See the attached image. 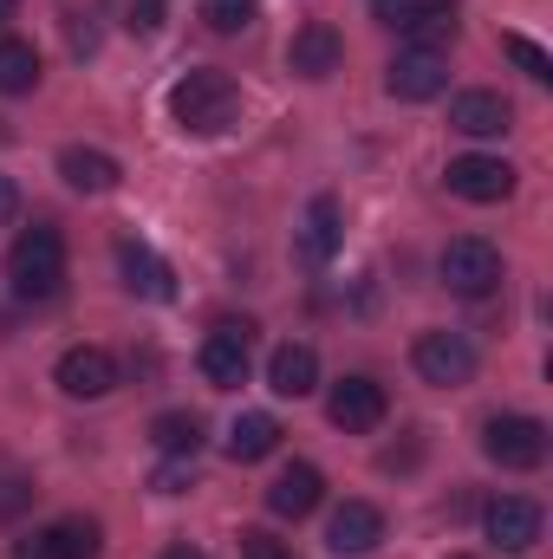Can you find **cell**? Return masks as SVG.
I'll return each instance as SVG.
<instances>
[{
    "label": "cell",
    "instance_id": "obj_32",
    "mask_svg": "<svg viewBox=\"0 0 553 559\" xmlns=\"http://www.w3.org/2000/svg\"><path fill=\"white\" fill-rule=\"evenodd\" d=\"M163 559H209L202 547H189V540H176V547H163Z\"/></svg>",
    "mask_w": 553,
    "mask_h": 559
},
{
    "label": "cell",
    "instance_id": "obj_26",
    "mask_svg": "<svg viewBox=\"0 0 553 559\" xmlns=\"http://www.w3.org/2000/svg\"><path fill=\"white\" fill-rule=\"evenodd\" d=\"M502 52H508V59H515L534 85H548V79H553V59L534 46V39H528V33H502Z\"/></svg>",
    "mask_w": 553,
    "mask_h": 559
},
{
    "label": "cell",
    "instance_id": "obj_7",
    "mask_svg": "<svg viewBox=\"0 0 553 559\" xmlns=\"http://www.w3.org/2000/svg\"><path fill=\"white\" fill-rule=\"evenodd\" d=\"M372 13L391 33H404L411 46H436L443 52V39H456V0H372Z\"/></svg>",
    "mask_w": 553,
    "mask_h": 559
},
{
    "label": "cell",
    "instance_id": "obj_25",
    "mask_svg": "<svg viewBox=\"0 0 553 559\" xmlns=\"http://www.w3.org/2000/svg\"><path fill=\"white\" fill-rule=\"evenodd\" d=\"M255 13H261V0H202L209 33H242V26H255Z\"/></svg>",
    "mask_w": 553,
    "mask_h": 559
},
{
    "label": "cell",
    "instance_id": "obj_11",
    "mask_svg": "<svg viewBox=\"0 0 553 559\" xmlns=\"http://www.w3.org/2000/svg\"><path fill=\"white\" fill-rule=\"evenodd\" d=\"M385 411H391V397H385V384H378V378H339V384H332V397H326V417H332V429H345V436L378 429Z\"/></svg>",
    "mask_w": 553,
    "mask_h": 559
},
{
    "label": "cell",
    "instance_id": "obj_12",
    "mask_svg": "<svg viewBox=\"0 0 553 559\" xmlns=\"http://www.w3.org/2000/svg\"><path fill=\"white\" fill-rule=\"evenodd\" d=\"M443 182L462 202H508L515 195V163H502V156H456L443 169Z\"/></svg>",
    "mask_w": 553,
    "mask_h": 559
},
{
    "label": "cell",
    "instance_id": "obj_34",
    "mask_svg": "<svg viewBox=\"0 0 553 559\" xmlns=\"http://www.w3.org/2000/svg\"><path fill=\"white\" fill-rule=\"evenodd\" d=\"M449 559H475V554H449Z\"/></svg>",
    "mask_w": 553,
    "mask_h": 559
},
{
    "label": "cell",
    "instance_id": "obj_2",
    "mask_svg": "<svg viewBox=\"0 0 553 559\" xmlns=\"http://www.w3.org/2000/svg\"><path fill=\"white\" fill-rule=\"evenodd\" d=\"M7 280H13L20 299H52L66 286V235L52 222L20 228L13 248H7Z\"/></svg>",
    "mask_w": 553,
    "mask_h": 559
},
{
    "label": "cell",
    "instance_id": "obj_3",
    "mask_svg": "<svg viewBox=\"0 0 553 559\" xmlns=\"http://www.w3.org/2000/svg\"><path fill=\"white\" fill-rule=\"evenodd\" d=\"M482 455L508 475H528L548 462V423L541 417H521V411H502V417L482 423Z\"/></svg>",
    "mask_w": 553,
    "mask_h": 559
},
{
    "label": "cell",
    "instance_id": "obj_24",
    "mask_svg": "<svg viewBox=\"0 0 553 559\" xmlns=\"http://www.w3.org/2000/svg\"><path fill=\"white\" fill-rule=\"evenodd\" d=\"M39 85V52L26 39H0V98H26Z\"/></svg>",
    "mask_w": 553,
    "mask_h": 559
},
{
    "label": "cell",
    "instance_id": "obj_29",
    "mask_svg": "<svg viewBox=\"0 0 553 559\" xmlns=\"http://www.w3.org/2000/svg\"><path fill=\"white\" fill-rule=\"evenodd\" d=\"M189 481H196V468L176 462V455H163V468H156V495H183Z\"/></svg>",
    "mask_w": 553,
    "mask_h": 559
},
{
    "label": "cell",
    "instance_id": "obj_20",
    "mask_svg": "<svg viewBox=\"0 0 553 559\" xmlns=\"http://www.w3.org/2000/svg\"><path fill=\"white\" fill-rule=\"evenodd\" d=\"M59 176L79 189V195H105V189H118V156L111 150H92V143H66L59 150Z\"/></svg>",
    "mask_w": 553,
    "mask_h": 559
},
{
    "label": "cell",
    "instance_id": "obj_33",
    "mask_svg": "<svg viewBox=\"0 0 553 559\" xmlns=\"http://www.w3.org/2000/svg\"><path fill=\"white\" fill-rule=\"evenodd\" d=\"M13 13H20V0H0V26H7V20H13Z\"/></svg>",
    "mask_w": 553,
    "mask_h": 559
},
{
    "label": "cell",
    "instance_id": "obj_4",
    "mask_svg": "<svg viewBox=\"0 0 553 559\" xmlns=\"http://www.w3.org/2000/svg\"><path fill=\"white\" fill-rule=\"evenodd\" d=\"M436 274H443V286H449L456 299H489V293L502 286V248L482 241V235H456V241L443 248Z\"/></svg>",
    "mask_w": 553,
    "mask_h": 559
},
{
    "label": "cell",
    "instance_id": "obj_14",
    "mask_svg": "<svg viewBox=\"0 0 553 559\" xmlns=\"http://www.w3.org/2000/svg\"><path fill=\"white\" fill-rule=\"evenodd\" d=\"M449 131H462V138H508L515 131V105L502 92H456L449 98Z\"/></svg>",
    "mask_w": 553,
    "mask_h": 559
},
{
    "label": "cell",
    "instance_id": "obj_5",
    "mask_svg": "<svg viewBox=\"0 0 553 559\" xmlns=\"http://www.w3.org/2000/svg\"><path fill=\"white\" fill-rule=\"evenodd\" d=\"M411 365H416L423 384H436V391H462V384L475 378V338L436 325V332H423V338L411 345Z\"/></svg>",
    "mask_w": 553,
    "mask_h": 559
},
{
    "label": "cell",
    "instance_id": "obj_16",
    "mask_svg": "<svg viewBox=\"0 0 553 559\" xmlns=\"http://www.w3.org/2000/svg\"><path fill=\"white\" fill-rule=\"evenodd\" d=\"M339 241H345V209H339V195H313V202H306V222H299V254H306V267H326V261L339 254Z\"/></svg>",
    "mask_w": 553,
    "mask_h": 559
},
{
    "label": "cell",
    "instance_id": "obj_27",
    "mask_svg": "<svg viewBox=\"0 0 553 559\" xmlns=\"http://www.w3.org/2000/svg\"><path fill=\"white\" fill-rule=\"evenodd\" d=\"M111 7H118V20H125L131 33H156V26H163V7H169V0H111Z\"/></svg>",
    "mask_w": 553,
    "mask_h": 559
},
{
    "label": "cell",
    "instance_id": "obj_22",
    "mask_svg": "<svg viewBox=\"0 0 553 559\" xmlns=\"http://www.w3.org/2000/svg\"><path fill=\"white\" fill-rule=\"evenodd\" d=\"M150 442H156V455L196 462V449H202V417H196V411H163V417L150 423Z\"/></svg>",
    "mask_w": 553,
    "mask_h": 559
},
{
    "label": "cell",
    "instance_id": "obj_1",
    "mask_svg": "<svg viewBox=\"0 0 553 559\" xmlns=\"http://www.w3.org/2000/svg\"><path fill=\"white\" fill-rule=\"evenodd\" d=\"M169 118H176L189 138H222V131H235V118H242V85H235L228 72H215V66H196V72H183V79L169 85Z\"/></svg>",
    "mask_w": 553,
    "mask_h": 559
},
{
    "label": "cell",
    "instance_id": "obj_30",
    "mask_svg": "<svg viewBox=\"0 0 553 559\" xmlns=\"http://www.w3.org/2000/svg\"><path fill=\"white\" fill-rule=\"evenodd\" d=\"M66 33H72V52H98V26H92V13H66Z\"/></svg>",
    "mask_w": 553,
    "mask_h": 559
},
{
    "label": "cell",
    "instance_id": "obj_8",
    "mask_svg": "<svg viewBox=\"0 0 553 559\" xmlns=\"http://www.w3.org/2000/svg\"><path fill=\"white\" fill-rule=\"evenodd\" d=\"M385 92L404 98V105L443 98V92H449V59H443L436 46H404V52L385 66Z\"/></svg>",
    "mask_w": 553,
    "mask_h": 559
},
{
    "label": "cell",
    "instance_id": "obj_6",
    "mask_svg": "<svg viewBox=\"0 0 553 559\" xmlns=\"http://www.w3.org/2000/svg\"><path fill=\"white\" fill-rule=\"evenodd\" d=\"M202 378L215 384V391H242L248 384V365H255V325L248 319H222L209 338H202Z\"/></svg>",
    "mask_w": 553,
    "mask_h": 559
},
{
    "label": "cell",
    "instance_id": "obj_17",
    "mask_svg": "<svg viewBox=\"0 0 553 559\" xmlns=\"http://www.w3.org/2000/svg\"><path fill=\"white\" fill-rule=\"evenodd\" d=\"M319 501H326V475L313 462H286L274 475V488H268V508H274L280 521H306Z\"/></svg>",
    "mask_w": 553,
    "mask_h": 559
},
{
    "label": "cell",
    "instance_id": "obj_23",
    "mask_svg": "<svg viewBox=\"0 0 553 559\" xmlns=\"http://www.w3.org/2000/svg\"><path fill=\"white\" fill-rule=\"evenodd\" d=\"M274 449H280V423L268 417V411L235 417V429H228V455H235V462H268Z\"/></svg>",
    "mask_w": 553,
    "mask_h": 559
},
{
    "label": "cell",
    "instance_id": "obj_21",
    "mask_svg": "<svg viewBox=\"0 0 553 559\" xmlns=\"http://www.w3.org/2000/svg\"><path fill=\"white\" fill-rule=\"evenodd\" d=\"M39 547H46V559H98L105 554V534H98V521L66 514V521H52V527L39 534Z\"/></svg>",
    "mask_w": 553,
    "mask_h": 559
},
{
    "label": "cell",
    "instance_id": "obj_13",
    "mask_svg": "<svg viewBox=\"0 0 553 559\" xmlns=\"http://www.w3.org/2000/svg\"><path fill=\"white\" fill-rule=\"evenodd\" d=\"M378 540H385V508H372V501H345V508H332V521H326V547H332L339 559L378 554Z\"/></svg>",
    "mask_w": 553,
    "mask_h": 559
},
{
    "label": "cell",
    "instance_id": "obj_10",
    "mask_svg": "<svg viewBox=\"0 0 553 559\" xmlns=\"http://www.w3.org/2000/svg\"><path fill=\"white\" fill-rule=\"evenodd\" d=\"M541 527H548V514H541L528 495H495V501L482 508V534H489V547H502V554H528V547L541 540Z\"/></svg>",
    "mask_w": 553,
    "mask_h": 559
},
{
    "label": "cell",
    "instance_id": "obj_9",
    "mask_svg": "<svg viewBox=\"0 0 553 559\" xmlns=\"http://www.w3.org/2000/svg\"><path fill=\"white\" fill-rule=\"evenodd\" d=\"M52 384H59L66 397H79V404L111 397V391H118V358H111L105 345H72V352H59Z\"/></svg>",
    "mask_w": 553,
    "mask_h": 559
},
{
    "label": "cell",
    "instance_id": "obj_19",
    "mask_svg": "<svg viewBox=\"0 0 553 559\" xmlns=\"http://www.w3.org/2000/svg\"><path fill=\"white\" fill-rule=\"evenodd\" d=\"M268 391H274V397H313V391H319V352L299 345V338L274 345V358H268Z\"/></svg>",
    "mask_w": 553,
    "mask_h": 559
},
{
    "label": "cell",
    "instance_id": "obj_15",
    "mask_svg": "<svg viewBox=\"0 0 553 559\" xmlns=\"http://www.w3.org/2000/svg\"><path fill=\"white\" fill-rule=\"evenodd\" d=\"M339 59H345V39H339V26H326V20H306V26L293 33V46H286V66H293L299 79H332Z\"/></svg>",
    "mask_w": 553,
    "mask_h": 559
},
{
    "label": "cell",
    "instance_id": "obj_31",
    "mask_svg": "<svg viewBox=\"0 0 553 559\" xmlns=\"http://www.w3.org/2000/svg\"><path fill=\"white\" fill-rule=\"evenodd\" d=\"M20 215V189H13V176H0V222H13Z\"/></svg>",
    "mask_w": 553,
    "mask_h": 559
},
{
    "label": "cell",
    "instance_id": "obj_28",
    "mask_svg": "<svg viewBox=\"0 0 553 559\" xmlns=\"http://www.w3.org/2000/svg\"><path fill=\"white\" fill-rule=\"evenodd\" d=\"M242 559H293V547L280 534H268V527H248L242 534Z\"/></svg>",
    "mask_w": 553,
    "mask_h": 559
},
{
    "label": "cell",
    "instance_id": "obj_18",
    "mask_svg": "<svg viewBox=\"0 0 553 559\" xmlns=\"http://www.w3.org/2000/svg\"><path fill=\"white\" fill-rule=\"evenodd\" d=\"M118 267H125V286L138 293V299H176V274L163 267V254L138 241V235H125L118 241Z\"/></svg>",
    "mask_w": 553,
    "mask_h": 559
}]
</instances>
